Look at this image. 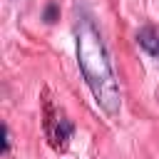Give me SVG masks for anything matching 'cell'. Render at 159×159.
<instances>
[{"mask_svg": "<svg viewBox=\"0 0 159 159\" xmlns=\"http://www.w3.org/2000/svg\"><path fill=\"white\" fill-rule=\"evenodd\" d=\"M7 147H10V137H7V127H2V154L7 152Z\"/></svg>", "mask_w": 159, "mask_h": 159, "instance_id": "obj_5", "label": "cell"}, {"mask_svg": "<svg viewBox=\"0 0 159 159\" xmlns=\"http://www.w3.org/2000/svg\"><path fill=\"white\" fill-rule=\"evenodd\" d=\"M137 42H139V47H142L147 55L159 57V27H154V25L142 27V30L137 32Z\"/></svg>", "mask_w": 159, "mask_h": 159, "instance_id": "obj_2", "label": "cell"}, {"mask_svg": "<svg viewBox=\"0 0 159 159\" xmlns=\"http://www.w3.org/2000/svg\"><path fill=\"white\" fill-rule=\"evenodd\" d=\"M75 35H77V65L94 102L109 117H117L122 107V92L99 30L89 17H82L75 27Z\"/></svg>", "mask_w": 159, "mask_h": 159, "instance_id": "obj_1", "label": "cell"}, {"mask_svg": "<svg viewBox=\"0 0 159 159\" xmlns=\"http://www.w3.org/2000/svg\"><path fill=\"white\" fill-rule=\"evenodd\" d=\"M72 132H75L72 122H70L67 117H57V119H55V127L50 129V139H52V144H55L57 149H65V144L70 142Z\"/></svg>", "mask_w": 159, "mask_h": 159, "instance_id": "obj_3", "label": "cell"}, {"mask_svg": "<svg viewBox=\"0 0 159 159\" xmlns=\"http://www.w3.org/2000/svg\"><path fill=\"white\" fill-rule=\"evenodd\" d=\"M55 17H57V5L52 2V5H47V10H45V20H47V22H55Z\"/></svg>", "mask_w": 159, "mask_h": 159, "instance_id": "obj_4", "label": "cell"}]
</instances>
